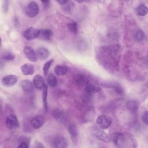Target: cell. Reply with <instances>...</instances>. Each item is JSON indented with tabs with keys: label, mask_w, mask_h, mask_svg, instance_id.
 Segmentation results:
<instances>
[{
	"label": "cell",
	"mask_w": 148,
	"mask_h": 148,
	"mask_svg": "<svg viewBox=\"0 0 148 148\" xmlns=\"http://www.w3.org/2000/svg\"><path fill=\"white\" fill-rule=\"evenodd\" d=\"M110 140L118 147H124L127 141L125 136L121 132H114L112 134L110 137Z\"/></svg>",
	"instance_id": "1"
},
{
	"label": "cell",
	"mask_w": 148,
	"mask_h": 148,
	"mask_svg": "<svg viewBox=\"0 0 148 148\" xmlns=\"http://www.w3.org/2000/svg\"><path fill=\"white\" fill-rule=\"evenodd\" d=\"M96 123L100 128L107 129L110 126L112 123V120L109 116L102 114L97 118Z\"/></svg>",
	"instance_id": "2"
},
{
	"label": "cell",
	"mask_w": 148,
	"mask_h": 148,
	"mask_svg": "<svg viewBox=\"0 0 148 148\" xmlns=\"http://www.w3.org/2000/svg\"><path fill=\"white\" fill-rule=\"evenodd\" d=\"M39 11V7L38 4L34 1L29 2L25 9V14L30 17L36 16L38 14Z\"/></svg>",
	"instance_id": "3"
},
{
	"label": "cell",
	"mask_w": 148,
	"mask_h": 148,
	"mask_svg": "<svg viewBox=\"0 0 148 148\" xmlns=\"http://www.w3.org/2000/svg\"><path fill=\"white\" fill-rule=\"evenodd\" d=\"M40 30L34 27H29L23 32L24 37L28 40H34L39 36Z\"/></svg>",
	"instance_id": "4"
},
{
	"label": "cell",
	"mask_w": 148,
	"mask_h": 148,
	"mask_svg": "<svg viewBox=\"0 0 148 148\" xmlns=\"http://www.w3.org/2000/svg\"><path fill=\"white\" fill-rule=\"evenodd\" d=\"M5 123L7 128L10 130H14L19 127V123L17 118L14 114H10L7 116Z\"/></svg>",
	"instance_id": "5"
},
{
	"label": "cell",
	"mask_w": 148,
	"mask_h": 148,
	"mask_svg": "<svg viewBox=\"0 0 148 148\" xmlns=\"http://www.w3.org/2000/svg\"><path fill=\"white\" fill-rule=\"evenodd\" d=\"M23 52L26 58L32 62H36L38 60L36 52L30 46H26L23 49Z\"/></svg>",
	"instance_id": "6"
},
{
	"label": "cell",
	"mask_w": 148,
	"mask_h": 148,
	"mask_svg": "<svg viewBox=\"0 0 148 148\" xmlns=\"http://www.w3.org/2000/svg\"><path fill=\"white\" fill-rule=\"evenodd\" d=\"M18 81V77L14 75H9L3 77L1 79V83L4 86L10 87L13 86Z\"/></svg>",
	"instance_id": "7"
},
{
	"label": "cell",
	"mask_w": 148,
	"mask_h": 148,
	"mask_svg": "<svg viewBox=\"0 0 148 148\" xmlns=\"http://www.w3.org/2000/svg\"><path fill=\"white\" fill-rule=\"evenodd\" d=\"M45 121V118L40 115H36L30 120V124L35 129L40 128L43 126Z\"/></svg>",
	"instance_id": "8"
},
{
	"label": "cell",
	"mask_w": 148,
	"mask_h": 148,
	"mask_svg": "<svg viewBox=\"0 0 148 148\" xmlns=\"http://www.w3.org/2000/svg\"><path fill=\"white\" fill-rule=\"evenodd\" d=\"M94 135L97 139L101 141L106 142V143L110 142V138L101 128L96 129L94 132Z\"/></svg>",
	"instance_id": "9"
},
{
	"label": "cell",
	"mask_w": 148,
	"mask_h": 148,
	"mask_svg": "<svg viewBox=\"0 0 148 148\" xmlns=\"http://www.w3.org/2000/svg\"><path fill=\"white\" fill-rule=\"evenodd\" d=\"M53 146L57 148H65L67 146V141L62 136H56L53 141Z\"/></svg>",
	"instance_id": "10"
},
{
	"label": "cell",
	"mask_w": 148,
	"mask_h": 148,
	"mask_svg": "<svg viewBox=\"0 0 148 148\" xmlns=\"http://www.w3.org/2000/svg\"><path fill=\"white\" fill-rule=\"evenodd\" d=\"M21 87L22 90L26 93H31L34 91V86L33 83H32L29 80H24L21 82Z\"/></svg>",
	"instance_id": "11"
},
{
	"label": "cell",
	"mask_w": 148,
	"mask_h": 148,
	"mask_svg": "<svg viewBox=\"0 0 148 148\" xmlns=\"http://www.w3.org/2000/svg\"><path fill=\"white\" fill-rule=\"evenodd\" d=\"M33 84L34 87L38 90H43L45 84L43 77L40 75H35L33 79Z\"/></svg>",
	"instance_id": "12"
},
{
	"label": "cell",
	"mask_w": 148,
	"mask_h": 148,
	"mask_svg": "<svg viewBox=\"0 0 148 148\" xmlns=\"http://www.w3.org/2000/svg\"><path fill=\"white\" fill-rule=\"evenodd\" d=\"M75 83L77 85L81 87H85L87 84H88L90 82L88 79L83 74H78L75 78Z\"/></svg>",
	"instance_id": "13"
},
{
	"label": "cell",
	"mask_w": 148,
	"mask_h": 148,
	"mask_svg": "<svg viewBox=\"0 0 148 148\" xmlns=\"http://www.w3.org/2000/svg\"><path fill=\"white\" fill-rule=\"evenodd\" d=\"M68 132L70 134L71 139L73 143H76L77 142L78 132L76 125L73 124H71L68 126Z\"/></svg>",
	"instance_id": "14"
},
{
	"label": "cell",
	"mask_w": 148,
	"mask_h": 148,
	"mask_svg": "<svg viewBox=\"0 0 148 148\" xmlns=\"http://www.w3.org/2000/svg\"><path fill=\"white\" fill-rule=\"evenodd\" d=\"M21 71L24 75H32L34 73V67L31 64L25 63L21 66Z\"/></svg>",
	"instance_id": "15"
},
{
	"label": "cell",
	"mask_w": 148,
	"mask_h": 148,
	"mask_svg": "<svg viewBox=\"0 0 148 148\" xmlns=\"http://www.w3.org/2000/svg\"><path fill=\"white\" fill-rule=\"evenodd\" d=\"M36 52L38 56V57L42 60H46L50 55V53L48 49L43 47L38 48Z\"/></svg>",
	"instance_id": "16"
},
{
	"label": "cell",
	"mask_w": 148,
	"mask_h": 148,
	"mask_svg": "<svg viewBox=\"0 0 148 148\" xmlns=\"http://www.w3.org/2000/svg\"><path fill=\"white\" fill-rule=\"evenodd\" d=\"M53 35V31L50 29H43L40 30L39 36L40 39L45 40H49L51 39Z\"/></svg>",
	"instance_id": "17"
},
{
	"label": "cell",
	"mask_w": 148,
	"mask_h": 148,
	"mask_svg": "<svg viewBox=\"0 0 148 148\" xmlns=\"http://www.w3.org/2000/svg\"><path fill=\"white\" fill-rule=\"evenodd\" d=\"M68 68L66 66L63 65H57L54 68V72L57 76H64L68 72Z\"/></svg>",
	"instance_id": "18"
},
{
	"label": "cell",
	"mask_w": 148,
	"mask_h": 148,
	"mask_svg": "<svg viewBox=\"0 0 148 148\" xmlns=\"http://www.w3.org/2000/svg\"><path fill=\"white\" fill-rule=\"evenodd\" d=\"M127 109L132 113H136L138 109L139 105L137 101L134 100L128 101L126 103Z\"/></svg>",
	"instance_id": "19"
},
{
	"label": "cell",
	"mask_w": 148,
	"mask_h": 148,
	"mask_svg": "<svg viewBox=\"0 0 148 148\" xmlns=\"http://www.w3.org/2000/svg\"><path fill=\"white\" fill-rule=\"evenodd\" d=\"M133 36L135 40L137 42H142L145 38V34L142 29H138L134 31L133 33Z\"/></svg>",
	"instance_id": "20"
},
{
	"label": "cell",
	"mask_w": 148,
	"mask_h": 148,
	"mask_svg": "<svg viewBox=\"0 0 148 148\" xmlns=\"http://www.w3.org/2000/svg\"><path fill=\"white\" fill-rule=\"evenodd\" d=\"M84 90L87 93L92 94V93H95V92H99L101 90V89L99 87L93 84H91V83H89L88 84H87L84 87Z\"/></svg>",
	"instance_id": "21"
},
{
	"label": "cell",
	"mask_w": 148,
	"mask_h": 148,
	"mask_svg": "<svg viewBox=\"0 0 148 148\" xmlns=\"http://www.w3.org/2000/svg\"><path fill=\"white\" fill-rule=\"evenodd\" d=\"M47 92H48V87L47 85L45 84L42 93V100L43 103V106L45 110L47 112L48 110V102H47Z\"/></svg>",
	"instance_id": "22"
},
{
	"label": "cell",
	"mask_w": 148,
	"mask_h": 148,
	"mask_svg": "<svg viewBox=\"0 0 148 148\" xmlns=\"http://www.w3.org/2000/svg\"><path fill=\"white\" fill-rule=\"evenodd\" d=\"M147 11H148V9L147 6L143 4H141L139 5L136 8V13L138 15L140 16H144L146 15L147 13Z\"/></svg>",
	"instance_id": "23"
},
{
	"label": "cell",
	"mask_w": 148,
	"mask_h": 148,
	"mask_svg": "<svg viewBox=\"0 0 148 148\" xmlns=\"http://www.w3.org/2000/svg\"><path fill=\"white\" fill-rule=\"evenodd\" d=\"M47 84L50 86V87H55L57 84V80L56 77V76L53 74L52 73H50L47 78Z\"/></svg>",
	"instance_id": "24"
},
{
	"label": "cell",
	"mask_w": 148,
	"mask_h": 148,
	"mask_svg": "<svg viewBox=\"0 0 148 148\" xmlns=\"http://www.w3.org/2000/svg\"><path fill=\"white\" fill-rule=\"evenodd\" d=\"M19 145L17 146V147L21 148H28L29 147L28 143H29V139L25 136H22L20 138Z\"/></svg>",
	"instance_id": "25"
},
{
	"label": "cell",
	"mask_w": 148,
	"mask_h": 148,
	"mask_svg": "<svg viewBox=\"0 0 148 148\" xmlns=\"http://www.w3.org/2000/svg\"><path fill=\"white\" fill-rule=\"evenodd\" d=\"M67 27L68 29L73 34H77V24L75 21H71L68 23Z\"/></svg>",
	"instance_id": "26"
},
{
	"label": "cell",
	"mask_w": 148,
	"mask_h": 148,
	"mask_svg": "<svg viewBox=\"0 0 148 148\" xmlns=\"http://www.w3.org/2000/svg\"><path fill=\"white\" fill-rule=\"evenodd\" d=\"M53 61H54V60L52 58V59H50V60H48L47 61H46L45 63V64L43 65V73L45 76L47 75L49 69H50V66H51Z\"/></svg>",
	"instance_id": "27"
},
{
	"label": "cell",
	"mask_w": 148,
	"mask_h": 148,
	"mask_svg": "<svg viewBox=\"0 0 148 148\" xmlns=\"http://www.w3.org/2000/svg\"><path fill=\"white\" fill-rule=\"evenodd\" d=\"M2 58L6 61H13L14 59V56L11 53H8L5 54V55L2 57Z\"/></svg>",
	"instance_id": "28"
},
{
	"label": "cell",
	"mask_w": 148,
	"mask_h": 148,
	"mask_svg": "<svg viewBox=\"0 0 148 148\" xmlns=\"http://www.w3.org/2000/svg\"><path fill=\"white\" fill-rule=\"evenodd\" d=\"M53 116L57 119H61L62 118V113L60 110H54L53 112Z\"/></svg>",
	"instance_id": "29"
},
{
	"label": "cell",
	"mask_w": 148,
	"mask_h": 148,
	"mask_svg": "<svg viewBox=\"0 0 148 148\" xmlns=\"http://www.w3.org/2000/svg\"><path fill=\"white\" fill-rule=\"evenodd\" d=\"M113 89H114V91L116 93H117L119 94H121L123 93V88L120 86H119V85H114V86H113Z\"/></svg>",
	"instance_id": "30"
},
{
	"label": "cell",
	"mask_w": 148,
	"mask_h": 148,
	"mask_svg": "<svg viewBox=\"0 0 148 148\" xmlns=\"http://www.w3.org/2000/svg\"><path fill=\"white\" fill-rule=\"evenodd\" d=\"M142 120L145 123L146 125H147L148 123V113L147 111L145 112L142 116Z\"/></svg>",
	"instance_id": "31"
},
{
	"label": "cell",
	"mask_w": 148,
	"mask_h": 148,
	"mask_svg": "<svg viewBox=\"0 0 148 148\" xmlns=\"http://www.w3.org/2000/svg\"><path fill=\"white\" fill-rule=\"evenodd\" d=\"M57 2L58 3L62 5H66L68 2V1H65V0H61V1H57Z\"/></svg>",
	"instance_id": "32"
},
{
	"label": "cell",
	"mask_w": 148,
	"mask_h": 148,
	"mask_svg": "<svg viewBox=\"0 0 148 148\" xmlns=\"http://www.w3.org/2000/svg\"><path fill=\"white\" fill-rule=\"evenodd\" d=\"M42 2L43 3V5H44V6L45 7V8H47L46 6H49V2H50V1H42Z\"/></svg>",
	"instance_id": "33"
}]
</instances>
